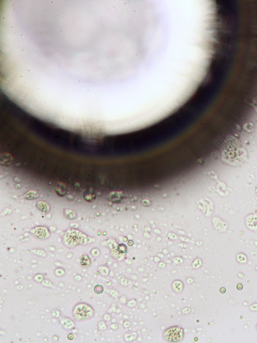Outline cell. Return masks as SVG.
Here are the masks:
<instances>
[{
  "label": "cell",
  "mask_w": 257,
  "mask_h": 343,
  "mask_svg": "<svg viewBox=\"0 0 257 343\" xmlns=\"http://www.w3.org/2000/svg\"><path fill=\"white\" fill-rule=\"evenodd\" d=\"M93 310L91 306L85 303L77 305L73 311L74 316L77 319H85L92 317L93 315Z\"/></svg>",
  "instance_id": "1"
},
{
  "label": "cell",
  "mask_w": 257,
  "mask_h": 343,
  "mask_svg": "<svg viewBox=\"0 0 257 343\" xmlns=\"http://www.w3.org/2000/svg\"><path fill=\"white\" fill-rule=\"evenodd\" d=\"M164 336L168 341L177 342L182 340L183 336V331L178 327L170 328L165 332Z\"/></svg>",
  "instance_id": "2"
},
{
  "label": "cell",
  "mask_w": 257,
  "mask_h": 343,
  "mask_svg": "<svg viewBox=\"0 0 257 343\" xmlns=\"http://www.w3.org/2000/svg\"><path fill=\"white\" fill-rule=\"evenodd\" d=\"M55 191L58 196H64L67 194L68 191V188L67 185L62 182H58L56 184Z\"/></svg>",
  "instance_id": "3"
},
{
  "label": "cell",
  "mask_w": 257,
  "mask_h": 343,
  "mask_svg": "<svg viewBox=\"0 0 257 343\" xmlns=\"http://www.w3.org/2000/svg\"><path fill=\"white\" fill-rule=\"evenodd\" d=\"M96 197V195L92 190H88L84 192V198L86 201L88 202H92L94 201Z\"/></svg>",
  "instance_id": "4"
},
{
  "label": "cell",
  "mask_w": 257,
  "mask_h": 343,
  "mask_svg": "<svg viewBox=\"0 0 257 343\" xmlns=\"http://www.w3.org/2000/svg\"><path fill=\"white\" fill-rule=\"evenodd\" d=\"M37 207L39 210L43 213H47L50 209L49 205L43 201H38L37 203Z\"/></svg>",
  "instance_id": "5"
},
{
  "label": "cell",
  "mask_w": 257,
  "mask_h": 343,
  "mask_svg": "<svg viewBox=\"0 0 257 343\" xmlns=\"http://www.w3.org/2000/svg\"><path fill=\"white\" fill-rule=\"evenodd\" d=\"M108 199L113 203H118L122 200V196L118 193L112 192L108 195Z\"/></svg>",
  "instance_id": "6"
},
{
  "label": "cell",
  "mask_w": 257,
  "mask_h": 343,
  "mask_svg": "<svg viewBox=\"0 0 257 343\" xmlns=\"http://www.w3.org/2000/svg\"><path fill=\"white\" fill-rule=\"evenodd\" d=\"M80 263L83 267H88L91 264V261L89 257L87 255H83L80 259Z\"/></svg>",
  "instance_id": "7"
},
{
  "label": "cell",
  "mask_w": 257,
  "mask_h": 343,
  "mask_svg": "<svg viewBox=\"0 0 257 343\" xmlns=\"http://www.w3.org/2000/svg\"><path fill=\"white\" fill-rule=\"evenodd\" d=\"M24 197L27 200H33L38 197V194L36 191H31L26 193Z\"/></svg>",
  "instance_id": "8"
},
{
  "label": "cell",
  "mask_w": 257,
  "mask_h": 343,
  "mask_svg": "<svg viewBox=\"0 0 257 343\" xmlns=\"http://www.w3.org/2000/svg\"><path fill=\"white\" fill-rule=\"evenodd\" d=\"M64 215L65 217L68 219H74L76 217L75 213L70 209H65L64 210Z\"/></svg>",
  "instance_id": "9"
},
{
  "label": "cell",
  "mask_w": 257,
  "mask_h": 343,
  "mask_svg": "<svg viewBox=\"0 0 257 343\" xmlns=\"http://www.w3.org/2000/svg\"><path fill=\"white\" fill-rule=\"evenodd\" d=\"M103 291V288L102 285H97L95 287L94 291L96 293V294H100L102 293Z\"/></svg>",
  "instance_id": "10"
},
{
  "label": "cell",
  "mask_w": 257,
  "mask_h": 343,
  "mask_svg": "<svg viewBox=\"0 0 257 343\" xmlns=\"http://www.w3.org/2000/svg\"><path fill=\"white\" fill-rule=\"evenodd\" d=\"M237 289H238V290H240H240H241L242 289H243V286H242V284H239L237 285Z\"/></svg>",
  "instance_id": "11"
},
{
  "label": "cell",
  "mask_w": 257,
  "mask_h": 343,
  "mask_svg": "<svg viewBox=\"0 0 257 343\" xmlns=\"http://www.w3.org/2000/svg\"><path fill=\"white\" fill-rule=\"evenodd\" d=\"M220 292L222 294H224V293H225L226 290L225 289H224V287H222V288L220 289Z\"/></svg>",
  "instance_id": "12"
}]
</instances>
